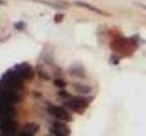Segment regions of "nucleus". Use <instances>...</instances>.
Returning <instances> with one entry per match:
<instances>
[{
    "mask_svg": "<svg viewBox=\"0 0 146 136\" xmlns=\"http://www.w3.org/2000/svg\"><path fill=\"white\" fill-rule=\"evenodd\" d=\"M90 100L87 98H83V96H75V98H71L70 100L65 102V105L74 112H77L79 114H83L85 110L90 104Z\"/></svg>",
    "mask_w": 146,
    "mask_h": 136,
    "instance_id": "f257e3e1",
    "label": "nucleus"
},
{
    "mask_svg": "<svg viewBox=\"0 0 146 136\" xmlns=\"http://www.w3.org/2000/svg\"><path fill=\"white\" fill-rule=\"evenodd\" d=\"M48 112L50 113L52 116H54L55 118L59 119L60 121H64V122H69V121L73 120L72 115L66 110L65 108L60 107V106L51 104L48 106Z\"/></svg>",
    "mask_w": 146,
    "mask_h": 136,
    "instance_id": "f03ea898",
    "label": "nucleus"
},
{
    "mask_svg": "<svg viewBox=\"0 0 146 136\" xmlns=\"http://www.w3.org/2000/svg\"><path fill=\"white\" fill-rule=\"evenodd\" d=\"M18 123L15 119L0 122V132L4 136H14L17 132Z\"/></svg>",
    "mask_w": 146,
    "mask_h": 136,
    "instance_id": "7ed1b4c3",
    "label": "nucleus"
},
{
    "mask_svg": "<svg viewBox=\"0 0 146 136\" xmlns=\"http://www.w3.org/2000/svg\"><path fill=\"white\" fill-rule=\"evenodd\" d=\"M51 132L54 136H70L71 130L64 121H55L51 127Z\"/></svg>",
    "mask_w": 146,
    "mask_h": 136,
    "instance_id": "20e7f679",
    "label": "nucleus"
},
{
    "mask_svg": "<svg viewBox=\"0 0 146 136\" xmlns=\"http://www.w3.org/2000/svg\"><path fill=\"white\" fill-rule=\"evenodd\" d=\"M20 76H21L22 79H26V80H29V79H32L34 77V72H33L32 68L30 66H27V65H23L20 67V70L17 72Z\"/></svg>",
    "mask_w": 146,
    "mask_h": 136,
    "instance_id": "39448f33",
    "label": "nucleus"
},
{
    "mask_svg": "<svg viewBox=\"0 0 146 136\" xmlns=\"http://www.w3.org/2000/svg\"><path fill=\"white\" fill-rule=\"evenodd\" d=\"M24 131L26 132H29V133H32V134H35L36 132L39 131V125L36 124L34 122H28L24 125Z\"/></svg>",
    "mask_w": 146,
    "mask_h": 136,
    "instance_id": "423d86ee",
    "label": "nucleus"
},
{
    "mask_svg": "<svg viewBox=\"0 0 146 136\" xmlns=\"http://www.w3.org/2000/svg\"><path fill=\"white\" fill-rule=\"evenodd\" d=\"M74 88H75V90H77L78 92L83 94H88L92 92V88L88 86H85V84H74Z\"/></svg>",
    "mask_w": 146,
    "mask_h": 136,
    "instance_id": "0eeeda50",
    "label": "nucleus"
},
{
    "mask_svg": "<svg viewBox=\"0 0 146 136\" xmlns=\"http://www.w3.org/2000/svg\"><path fill=\"white\" fill-rule=\"evenodd\" d=\"M76 4H78V5H80V6H83V7H85V8H88V9L90 10V11L96 12V13H102V12L100 11V9H98V8L94 7V6L88 5V4H87V3H84V2H76Z\"/></svg>",
    "mask_w": 146,
    "mask_h": 136,
    "instance_id": "6e6552de",
    "label": "nucleus"
},
{
    "mask_svg": "<svg viewBox=\"0 0 146 136\" xmlns=\"http://www.w3.org/2000/svg\"><path fill=\"white\" fill-rule=\"evenodd\" d=\"M55 86H57L58 88H65L66 86H67V84H66V82L62 81V80H56V81L54 82Z\"/></svg>",
    "mask_w": 146,
    "mask_h": 136,
    "instance_id": "1a4fd4ad",
    "label": "nucleus"
},
{
    "mask_svg": "<svg viewBox=\"0 0 146 136\" xmlns=\"http://www.w3.org/2000/svg\"><path fill=\"white\" fill-rule=\"evenodd\" d=\"M59 96H61V98H72V96L69 94V92H67L66 90H61V92H59Z\"/></svg>",
    "mask_w": 146,
    "mask_h": 136,
    "instance_id": "9d476101",
    "label": "nucleus"
},
{
    "mask_svg": "<svg viewBox=\"0 0 146 136\" xmlns=\"http://www.w3.org/2000/svg\"><path fill=\"white\" fill-rule=\"evenodd\" d=\"M18 136H34V134H32V133H29V132H26V131H22L20 134H18Z\"/></svg>",
    "mask_w": 146,
    "mask_h": 136,
    "instance_id": "9b49d317",
    "label": "nucleus"
}]
</instances>
